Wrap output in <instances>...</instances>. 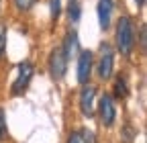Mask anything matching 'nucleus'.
Segmentation results:
<instances>
[{"label":"nucleus","instance_id":"obj_11","mask_svg":"<svg viewBox=\"0 0 147 143\" xmlns=\"http://www.w3.org/2000/svg\"><path fill=\"white\" fill-rule=\"evenodd\" d=\"M67 16H69V23L76 27L80 23V16H82V8L78 0H69V8H67Z\"/></svg>","mask_w":147,"mask_h":143},{"label":"nucleus","instance_id":"obj_7","mask_svg":"<svg viewBox=\"0 0 147 143\" xmlns=\"http://www.w3.org/2000/svg\"><path fill=\"white\" fill-rule=\"evenodd\" d=\"M92 67H94V55H92V51L90 49L80 51L78 53V82L82 86L84 84H90Z\"/></svg>","mask_w":147,"mask_h":143},{"label":"nucleus","instance_id":"obj_9","mask_svg":"<svg viewBox=\"0 0 147 143\" xmlns=\"http://www.w3.org/2000/svg\"><path fill=\"white\" fill-rule=\"evenodd\" d=\"M61 49H63V55H65L67 61L74 59V57H78V53H80V39H78L76 31H69L65 35V41H63Z\"/></svg>","mask_w":147,"mask_h":143},{"label":"nucleus","instance_id":"obj_13","mask_svg":"<svg viewBox=\"0 0 147 143\" xmlns=\"http://www.w3.org/2000/svg\"><path fill=\"white\" fill-rule=\"evenodd\" d=\"M6 35H8V29L4 23H0V57L4 55V51H6Z\"/></svg>","mask_w":147,"mask_h":143},{"label":"nucleus","instance_id":"obj_19","mask_svg":"<svg viewBox=\"0 0 147 143\" xmlns=\"http://www.w3.org/2000/svg\"><path fill=\"white\" fill-rule=\"evenodd\" d=\"M0 2H2V0H0Z\"/></svg>","mask_w":147,"mask_h":143},{"label":"nucleus","instance_id":"obj_3","mask_svg":"<svg viewBox=\"0 0 147 143\" xmlns=\"http://www.w3.org/2000/svg\"><path fill=\"white\" fill-rule=\"evenodd\" d=\"M98 117L102 127H113L117 121V104L110 94H102L98 98Z\"/></svg>","mask_w":147,"mask_h":143},{"label":"nucleus","instance_id":"obj_6","mask_svg":"<svg viewBox=\"0 0 147 143\" xmlns=\"http://www.w3.org/2000/svg\"><path fill=\"white\" fill-rule=\"evenodd\" d=\"M80 113L86 117V119H92L94 117V109H96V88L92 84H84L82 86V92H80Z\"/></svg>","mask_w":147,"mask_h":143},{"label":"nucleus","instance_id":"obj_1","mask_svg":"<svg viewBox=\"0 0 147 143\" xmlns=\"http://www.w3.org/2000/svg\"><path fill=\"white\" fill-rule=\"evenodd\" d=\"M117 49L123 53V55H131V51L135 47V25L129 16H121L117 23Z\"/></svg>","mask_w":147,"mask_h":143},{"label":"nucleus","instance_id":"obj_17","mask_svg":"<svg viewBox=\"0 0 147 143\" xmlns=\"http://www.w3.org/2000/svg\"><path fill=\"white\" fill-rule=\"evenodd\" d=\"M133 129L131 127H125V141H133Z\"/></svg>","mask_w":147,"mask_h":143},{"label":"nucleus","instance_id":"obj_14","mask_svg":"<svg viewBox=\"0 0 147 143\" xmlns=\"http://www.w3.org/2000/svg\"><path fill=\"white\" fill-rule=\"evenodd\" d=\"M49 8H51V19L57 21L61 14V0H49Z\"/></svg>","mask_w":147,"mask_h":143},{"label":"nucleus","instance_id":"obj_18","mask_svg":"<svg viewBox=\"0 0 147 143\" xmlns=\"http://www.w3.org/2000/svg\"><path fill=\"white\" fill-rule=\"evenodd\" d=\"M135 4H137V6H143V4H145V0H135Z\"/></svg>","mask_w":147,"mask_h":143},{"label":"nucleus","instance_id":"obj_10","mask_svg":"<svg viewBox=\"0 0 147 143\" xmlns=\"http://www.w3.org/2000/svg\"><path fill=\"white\" fill-rule=\"evenodd\" d=\"M67 143H96V135L90 129H78L69 133Z\"/></svg>","mask_w":147,"mask_h":143},{"label":"nucleus","instance_id":"obj_16","mask_svg":"<svg viewBox=\"0 0 147 143\" xmlns=\"http://www.w3.org/2000/svg\"><path fill=\"white\" fill-rule=\"evenodd\" d=\"M6 133H8V129H6V117H4V111L0 109V143L6 139Z\"/></svg>","mask_w":147,"mask_h":143},{"label":"nucleus","instance_id":"obj_12","mask_svg":"<svg viewBox=\"0 0 147 143\" xmlns=\"http://www.w3.org/2000/svg\"><path fill=\"white\" fill-rule=\"evenodd\" d=\"M129 94V84L125 76H117L115 78V96L117 98H125Z\"/></svg>","mask_w":147,"mask_h":143},{"label":"nucleus","instance_id":"obj_2","mask_svg":"<svg viewBox=\"0 0 147 143\" xmlns=\"http://www.w3.org/2000/svg\"><path fill=\"white\" fill-rule=\"evenodd\" d=\"M113 69H115V51L110 43L100 45V57L96 63V74L100 80H110L113 78Z\"/></svg>","mask_w":147,"mask_h":143},{"label":"nucleus","instance_id":"obj_5","mask_svg":"<svg viewBox=\"0 0 147 143\" xmlns=\"http://www.w3.org/2000/svg\"><path fill=\"white\" fill-rule=\"evenodd\" d=\"M47 65H49V74H51L53 80H61L65 76V72H67V59L63 55V49L61 47H55L49 53Z\"/></svg>","mask_w":147,"mask_h":143},{"label":"nucleus","instance_id":"obj_4","mask_svg":"<svg viewBox=\"0 0 147 143\" xmlns=\"http://www.w3.org/2000/svg\"><path fill=\"white\" fill-rule=\"evenodd\" d=\"M33 74H35V65L31 61H23V63H18V76L12 84V94L14 96H21L27 92V88L33 80Z\"/></svg>","mask_w":147,"mask_h":143},{"label":"nucleus","instance_id":"obj_8","mask_svg":"<svg viewBox=\"0 0 147 143\" xmlns=\"http://www.w3.org/2000/svg\"><path fill=\"white\" fill-rule=\"evenodd\" d=\"M98 25L102 31L110 29V23H113V10H115V2L113 0H98Z\"/></svg>","mask_w":147,"mask_h":143},{"label":"nucleus","instance_id":"obj_15","mask_svg":"<svg viewBox=\"0 0 147 143\" xmlns=\"http://www.w3.org/2000/svg\"><path fill=\"white\" fill-rule=\"evenodd\" d=\"M12 2H14V6L18 8V10H29V8H33L35 6V2H37V0H12Z\"/></svg>","mask_w":147,"mask_h":143}]
</instances>
